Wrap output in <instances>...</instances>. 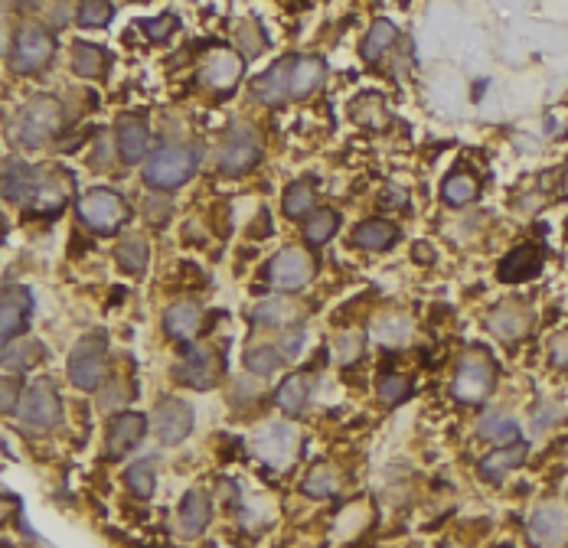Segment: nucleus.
Returning a JSON list of instances; mask_svg holds the SVG:
<instances>
[{"instance_id":"f257e3e1","label":"nucleus","mask_w":568,"mask_h":548,"mask_svg":"<svg viewBox=\"0 0 568 548\" xmlns=\"http://www.w3.org/2000/svg\"><path fill=\"white\" fill-rule=\"evenodd\" d=\"M0 193L17 206H27L30 213L56 216L69 203V177L49 167L7 164L0 170Z\"/></svg>"},{"instance_id":"f03ea898","label":"nucleus","mask_w":568,"mask_h":548,"mask_svg":"<svg viewBox=\"0 0 568 548\" xmlns=\"http://www.w3.org/2000/svg\"><path fill=\"white\" fill-rule=\"evenodd\" d=\"M63 105H59V98L53 95H33L27 105L17 111L14 118V144L17 147H27V151H36V147H43L46 141H53V137L63 131Z\"/></svg>"},{"instance_id":"7ed1b4c3","label":"nucleus","mask_w":568,"mask_h":548,"mask_svg":"<svg viewBox=\"0 0 568 548\" xmlns=\"http://www.w3.org/2000/svg\"><path fill=\"white\" fill-rule=\"evenodd\" d=\"M196 167H200V154L187 144H174L147 154L141 177L151 190H177V186H183L193 177Z\"/></svg>"},{"instance_id":"20e7f679","label":"nucleus","mask_w":568,"mask_h":548,"mask_svg":"<svg viewBox=\"0 0 568 548\" xmlns=\"http://www.w3.org/2000/svg\"><path fill=\"white\" fill-rule=\"evenodd\" d=\"M17 418H20V428L27 434H46L59 425L63 418V402H59V392L56 385L49 379H36L23 389L20 398V408H17Z\"/></svg>"},{"instance_id":"39448f33","label":"nucleus","mask_w":568,"mask_h":548,"mask_svg":"<svg viewBox=\"0 0 568 548\" xmlns=\"http://www.w3.org/2000/svg\"><path fill=\"white\" fill-rule=\"evenodd\" d=\"M105 356H108V336L102 330L85 333L69 353V382L82 392H95L105 376Z\"/></svg>"},{"instance_id":"423d86ee","label":"nucleus","mask_w":568,"mask_h":548,"mask_svg":"<svg viewBox=\"0 0 568 548\" xmlns=\"http://www.w3.org/2000/svg\"><path fill=\"white\" fill-rule=\"evenodd\" d=\"M79 219L89 226L92 232L98 235H111L125 226V219L131 216L128 203L121 199L115 190H105V186H98V190H89L76 206Z\"/></svg>"},{"instance_id":"0eeeda50","label":"nucleus","mask_w":568,"mask_h":548,"mask_svg":"<svg viewBox=\"0 0 568 548\" xmlns=\"http://www.w3.org/2000/svg\"><path fill=\"white\" fill-rule=\"evenodd\" d=\"M493 379H497V366H493V359L484 350H471L461 359L451 392L461 405H480L490 395Z\"/></svg>"},{"instance_id":"6e6552de","label":"nucleus","mask_w":568,"mask_h":548,"mask_svg":"<svg viewBox=\"0 0 568 548\" xmlns=\"http://www.w3.org/2000/svg\"><path fill=\"white\" fill-rule=\"evenodd\" d=\"M53 53H56L53 36L43 27H36V23H27V27H20L14 36L10 66H14V72H20V76H33V72H40L53 62Z\"/></svg>"},{"instance_id":"1a4fd4ad","label":"nucleus","mask_w":568,"mask_h":548,"mask_svg":"<svg viewBox=\"0 0 568 548\" xmlns=\"http://www.w3.org/2000/svg\"><path fill=\"white\" fill-rule=\"evenodd\" d=\"M262 157V141L258 134L249 128V124H236L226 137H222L216 160H219V170L229 173V177H242L245 170L255 167V160Z\"/></svg>"},{"instance_id":"9d476101","label":"nucleus","mask_w":568,"mask_h":548,"mask_svg":"<svg viewBox=\"0 0 568 548\" xmlns=\"http://www.w3.org/2000/svg\"><path fill=\"white\" fill-rule=\"evenodd\" d=\"M311 274H314V258L298 245L284 248V252H278L268 265V281L275 284L278 291L304 288V284L311 281Z\"/></svg>"},{"instance_id":"9b49d317","label":"nucleus","mask_w":568,"mask_h":548,"mask_svg":"<svg viewBox=\"0 0 568 548\" xmlns=\"http://www.w3.org/2000/svg\"><path fill=\"white\" fill-rule=\"evenodd\" d=\"M252 444H255V454L262 457L268 467H278V470L294 464V457H298V431L291 425H284V421H278V425H265L255 434Z\"/></svg>"},{"instance_id":"f8f14e48","label":"nucleus","mask_w":568,"mask_h":548,"mask_svg":"<svg viewBox=\"0 0 568 548\" xmlns=\"http://www.w3.org/2000/svg\"><path fill=\"white\" fill-rule=\"evenodd\" d=\"M33 297L27 288H7L0 294V353L30 327Z\"/></svg>"},{"instance_id":"ddd939ff","label":"nucleus","mask_w":568,"mask_h":548,"mask_svg":"<svg viewBox=\"0 0 568 548\" xmlns=\"http://www.w3.org/2000/svg\"><path fill=\"white\" fill-rule=\"evenodd\" d=\"M219 372H222V363L209 346H190L177 363L174 376L180 385H190V389H213L219 382Z\"/></svg>"},{"instance_id":"4468645a","label":"nucleus","mask_w":568,"mask_h":548,"mask_svg":"<svg viewBox=\"0 0 568 548\" xmlns=\"http://www.w3.org/2000/svg\"><path fill=\"white\" fill-rule=\"evenodd\" d=\"M115 141H118V154L125 164H144L147 147H151V128H147V118L141 111H131V115L118 118Z\"/></svg>"},{"instance_id":"2eb2a0df","label":"nucleus","mask_w":568,"mask_h":548,"mask_svg":"<svg viewBox=\"0 0 568 548\" xmlns=\"http://www.w3.org/2000/svg\"><path fill=\"white\" fill-rule=\"evenodd\" d=\"M154 431L167 447L180 444L193 431V408L187 402H180V398H167V402H160L157 411H154Z\"/></svg>"},{"instance_id":"dca6fc26","label":"nucleus","mask_w":568,"mask_h":548,"mask_svg":"<svg viewBox=\"0 0 568 548\" xmlns=\"http://www.w3.org/2000/svg\"><path fill=\"white\" fill-rule=\"evenodd\" d=\"M245 72V59L229 46H219L206 56L203 66V82L213 85V89H232Z\"/></svg>"},{"instance_id":"f3484780","label":"nucleus","mask_w":568,"mask_h":548,"mask_svg":"<svg viewBox=\"0 0 568 548\" xmlns=\"http://www.w3.org/2000/svg\"><path fill=\"white\" fill-rule=\"evenodd\" d=\"M487 327L493 330V336H500V340L513 343V340H520V336H526L529 330H533V310H529L526 304L506 301V304H500L490 314Z\"/></svg>"},{"instance_id":"a211bd4d","label":"nucleus","mask_w":568,"mask_h":548,"mask_svg":"<svg viewBox=\"0 0 568 548\" xmlns=\"http://www.w3.org/2000/svg\"><path fill=\"white\" fill-rule=\"evenodd\" d=\"M144 431H147V418L138 415V411H125V415H118L108 425V457L118 460L128 451H134V447L141 444Z\"/></svg>"},{"instance_id":"6ab92c4d","label":"nucleus","mask_w":568,"mask_h":548,"mask_svg":"<svg viewBox=\"0 0 568 548\" xmlns=\"http://www.w3.org/2000/svg\"><path fill=\"white\" fill-rule=\"evenodd\" d=\"M209 493L203 490H190L187 496H183V503H180V513H177V535L180 539H200V535L206 532L209 526Z\"/></svg>"},{"instance_id":"aec40b11","label":"nucleus","mask_w":568,"mask_h":548,"mask_svg":"<svg viewBox=\"0 0 568 548\" xmlns=\"http://www.w3.org/2000/svg\"><path fill=\"white\" fill-rule=\"evenodd\" d=\"M568 535V519L559 506H542L529 519V539L536 548H559Z\"/></svg>"},{"instance_id":"412c9836","label":"nucleus","mask_w":568,"mask_h":548,"mask_svg":"<svg viewBox=\"0 0 568 548\" xmlns=\"http://www.w3.org/2000/svg\"><path fill=\"white\" fill-rule=\"evenodd\" d=\"M526 454H529V444H526L523 438L513 441V444L493 447V451L477 464V473H480V477H484L487 483H500L506 473H513L516 467L523 464Z\"/></svg>"},{"instance_id":"4be33fe9","label":"nucleus","mask_w":568,"mask_h":548,"mask_svg":"<svg viewBox=\"0 0 568 548\" xmlns=\"http://www.w3.org/2000/svg\"><path fill=\"white\" fill-rule=\"evenodd\" d=\"M200 327H203V310H200V304L177 301V304L167 307V314H164V330H167V336H174V340L187 343V340H193L196 333H200Z\"/></svg>"},{"instance_id":"5701e85b","label":"nucleus","mask_w":568,"mask_h":548,"mask_svg":"<svg viewBox=\"0 0 568 548\" xmlns=\"http://www.w3.org/2000/svg\"><path fill=\"white\" fill-rule=\"evenodd\" d=\"M542 268V255H539V248L533 245H520L516 252H510L503 261H500V281L506 284H520V281H529V278H536Z\"/></svg>"},{"instance_id":"b1692460","label":"nucleus","mask_w":568,"mask_h":548,"mask_svg":"<svg viewBox=\"0 0 568 548\" xmlns=\"http://www.w3.org/2000/svg\"><path fill=\"white\" fill-rule=\"evenodd\" d=\"M327 76L324 59L317 56H298L291 59V98H307L320 89V82Z\"/></svg>"},{"instance_id":"393cba45","label":"nucleus","mask_w":568,"mask_h":548,"mask_svg":"<svg viewBox=\"0 0 568 548\" xmlns=\"http://www.w3.org/2000/svg\"><path fill=\"white\" fill-rule=\"evenodd\" d=\"M255 95L265 105H281L284 98H291V59L275 62L265 76L255 79Z\"/></svg>"},{"instance_id":"a878e982","label":"nucleus","mask_w":568,"mask_h":548,"mask_svg":"<svg viewBox=\"0 0 568 548\" xmlns=\"http://www.w3.org/2000/svg\"><path fill=\"white\" fill-rule=\"evenodd\" d=\"M307 398H311V379H307V372H291V376L278 385V408L284 415H301L307 408Z\"/></svg>"},{"instance_id":"bb28decb","label":"nucleus","mask_w":568,"mask_h":548,"mask_svg":"<svg viewBox=\"0 0 568 548\" xmlns=\"http://www.w3.org/2000/svg\"><path fill=\"white\" fill-rule=\"evenodd\" d=\"M399 239V229L386 219H366L353 229V242L369 248V252H382V248H392Z\"/></svg>"},{"instance_id":"cd10ccee","label":"nucleus","mask_w":568,"mask_h":548,"mask_svg":"<svg viewBox=\"0 0 568 548\" xmlns=\"http://www.w3.org/2000/svg\"><path fill=\"white\" fill-rule=\"evenodd\" d=\"M105 49L95 46V43H85V40H76L72 43V72L82 79H95L102 76L105 69Z\"/></svg>"},{"instance_id":"c85d7f7f","label":"nucleus","mask_w":568,"mask_h":548,"mask_svg":"<svg viewBox=\"0 0 568 548\" xmlns=\"http://www.w3.org/2000/svg\"><path fill=\"white\" fill-rule=\"evenodd\" d=\"M301 490H304V496H311V500H330V496L340 490L337 467H330V464L311 467V473H307L304 483H301Z\"/></svg>"},{"instance_id":"c756f323","label":"nucleus","mask_w":568,"mask_h":548,"mask_svg":"<svg viewBox=\"0 0 568 548\" xmlns=\"http://www.w3.org/2000/svg\"><path fill=\"white\" fill-rule=\"evenodd\" d=\"M399 40V30H395L392 20H373V27L366 30V40H363V59H379L382 53H389V46Z\"/></svg>"},{"instance_id":"7c9ffc66","label":"nucleus","mask_w":568,"mask_h":548,"mask_svg":"<svg viewBox=\"0 0 568 548\" xmlns=\"http://www.w3.org/2000/svg\"><path fill=\"white\" fill-rule=\"evenodd\" d=\"M477 193H480V186H477V180H474L467 170L451 173V177L441 183L444 203H451V206H467V203H474Z\"/></svg>"},{"instance_id":"2f4dec72","label":"nucleus","mask_w":568,"mask_h":548,"mask_svg":"<svg viewBox=\"0 0 568 548\" xmlns=\"http://www.w3.org/2000/svg\"><path fill=\"white\" fill-rule=\"evenodd\" d=\"M43 359V346L36 340H20V343H10L4 353H0V363H4L7 369H33L36 363Z\"/></svg>"},{"instance_id":"473e14b6","label":"nucleus","mask_w":568,"mask_h":548,"mask_svg":"<svg viewBox=\"0 0 568 548\" xmlns=\"http://www.w3.org/2000/svg\"><path fill=\"white\" fill-rule=\"evenodd\" d=\"M125 480H128V490L138 496V500H151L154 487H157V467H154V460H138V464H131L128 473H125Z\"/></svg>"},{"instance_id":"72a5a7b5","label":"nucleus","mask_w":568,"mask_h":548,"mask_svg":"<svg viewBox=\"0 0 568 548\" xmlns=\"http://www.w3.org/2000/svg\"><path fill=\"white\" fill-rule=\"evenodd\" d=\"M115 258H118V265L121 271H128V274H141L144 265H147V242L138 239V235H128V239H121L118 248H115Z\"/></svg>"},{"instance_id":"f704fd0d","label":"nucleus","mask_w":568,"mask_h":548,"mask_svg":"<svg viewBox=\"0 0 568 548\" xmlns=\"http://www.w3.org/2000/svg\"><path fill=\"white\" fill-rule=\"evenodd\" d=\"M294 317H298V307L291 301H284V297L255 307V323H262V327H288Z\"/></svg>"},{"instance_id":"c9c22d12","label":"nucleus","mask_w":568,"mask_h":548,"mask_svg":"<svg viewBox=\"0 0 568 548\" xmlns=\"http://www.w3.org/2000/svg\"><path fill=\"white\" fill-rule=\"evenodd\" d=\"M477 431H480V438H484V441H506V444L520 441V425L510 421L506 415H484V418H480Z\"/></svg>"},{"instance_id":"e433bc0d","label":"nucleus","mask_w":568,"mask_h":548,"mask_svg":"<svg viewBox=\"0 0 568 548\" xmlns=\"http://www.w3.org/2000/svg\"><path fill=\"white\" fill-rule=\"evenodd\" d=\"M281 363H284V356L268 343H258L252 350H245V369L262 372V376H271L275 369H281Z\"/></svg>"},{"instance_id":"4c0bfd02","label":"nucleus","mask_w":568,"mask_h":548,"mask_svg":"<svg viewBox=\"0 0 568 548\" xmlns=\"http://www.w3.org/2000/svg\"><path fill=\"white\" fill-rule=\"evenodd\" d=\"M337 226H340V216L333 213V209H317V213L311 216V222H307L304 235L311 245H324V242H330V235L337 232Z\"/></svg>"},{"instance_id":"58836bf2","label":"nucleus","mask_w":568,"mask_h":548,"mask_svg":"<svg viewBox=\"0 0 568 548\" xmlns=\"http://www.w3.org/2000/svg\"><path fill=\"white\" fill-rule=\"evenodd\" d=\"M379 398L386 405H402L405 398L412 395V379L409 376H399V372H389V376H379Z\"/></svg>"},{"instance_id":"ea45409f","label":"nucleus","mask_w":568,"mask_h":548,"mask_svg":"<svg viewBox=\"0 0 568 548\" xmlns=\"http://www.w3.org/2000/svg\"><path fill=\"white\" fill-rule=\"evenodd\" d=\"M314 209V186L311 183H294L288 193H284V213L291 219H301Z\"/></svg>"},{"instance_id":"a19ab883","label":"nucleus","mask_w":568,"mask_h":548,"mask_svg":"<svg viewBox=\"0 0 568 548\" xmlns=\"http://www.w3.org/2000/svg\"><path fill=\"white\" fill-rule=\"evenodd\" d=\"M409 333H412V323H409V317L395 314V317L382 320L379 327H376V340H379V343H386V346H399V343L409 340Z\"/></svg>"},{"instance_id":"79ce46f5","label":"nucleus","mask_w":568,"mask_h":548,"mask_svg":"<svg viewBox=\"0 0 568 548\" xmlns=\"http://www.w3.org/2000/svg\"><path fill=\"white\" fill-rule=\"evenodd\" d=\"M111 17H115V7L111 4H98V0H89V4H82L76 10V23L85 30H98L105 27V23H111Z\"/></svg>"},{"instance_id":"37998d69","label":"nucleus","mask_w":568,"mask_h":548,"mask_svg":"<svg viewBox=\"0 0 568 548\" xmlns=\"http://www.w3.org/2000/svg\"><path fill=\"white\" fill-rule=\"evenodd\" d=\"M141 30H144L147 40L164 43V40H170V36H174V30H180V20H177V14H160L157 20H144Z\"/></svg>"},{"instance_id":"c03bdc74","label":"nucleus","mask_w":568,"mask_h":548,"mask_svg":"<svg viewBox=\"0 0 568 548\" xmlns=\"http://www.w3.org/2000/svg\"><path fill=\"white\" fill-rule=\"evenodd\" d=\"M360 105H366V111L360 108H353V115L360 124H366V128H382V121H386V111H382V98L379 95H363L360 98Z\"/></svg>"},{"instance_id":"a18cd8bd","label":"nucleus","mask_w":568,"mask_h":548,"mask_svg":"<svg viewBox=\"0 0 568 548\" xmlns=\"http://www.w3.org/2000/svg\"><path fill=\"white\" fill-rule=\"evenodd\" d=\"M23 398V382L20 379H0V415L17 411Z\"/></svg>"},{"instance_id":"49530a36","label":"nucleus","mask_w":568,"mask_h":548,"mask_svg":"<svg viewBox=\"0 0 568 548\" xmlns=\"http://www.w3.org/2000/svg\"><path fill=\"white\" fill-rule=\"evenodd\" d=\"M304 350V330L298 327V330H288L284 333V340H281V346H278V353L284 356V359H294Z\"/></svg>"},{"instance_id":"de8ad7c7","label":"nucleus","mask_w":568,"mask_h":548,"mask_svg":"<svg viewBox=\"0 0 568 548\" xmlns=\"http://www.w3.org/2000/svg\"><path fill=\"white\" fill-rule=\"evenodd\" d=\"M144 209H147V219H151V222H164L170 203H167V199H160V196H147Z\"/></svg>"},{"instance_id":"09e8293b","label":"nucleus","mask_w":568,"mask_h":548,"mask_svg":"<svg viewBox=\"0 0 568 548\" xmlns=\"http://www.w3.org/2000/svg\"><path fill=\"white\" fill-rule=\"evenodd\" d=\"M340 359L343 363H350V359L356 356V353H363V336L360 333H350V336H343V343H340Z\"/></svg>"},{"instance_id":"8fccbe9b","label":"nucleus","mask_w":568,"mask_h":548,"mask_svg":"<svg viewBox=\"0 0 568 548\" xmlns=\"http://www.w3.org/2000/svg\"><path fill=\"white\" fill-rule=\"evenodd\" d=\"M552 363H555V366H568V336H555V343H552Z\"/></svg>"},{"instance_id":"3c124183","label":"nucleus","mask_w":568,"mask_h":548,"mask_svg":"<svg viewBox=\"0 0 568 548\" xmlns=\"http://www.w3.org/2000/svg\"><path fill=\"white\" fill-rule=\"evenodd\" d=\"M14 516V500H7V496H0V522Z\"/></svg>"},{"instance_id":"603ef678","label":"nucleus","mask_w":568,"mask_h":548,"mask_svg":"<svg viewBox=\"0 0 568 548\" xmlns=\"http://www.w3.org/2000/svg\"><path fill=\"white\" fill-rule=\"evenodd\" d=\"M402 199H405V196H402L399 190H386V193H382V203H386V206H399Z\"/></svg>"},{"instance_id":"864d4df0","label":"nucleus","mask_w":568,"mask_h":548,"mask_svg":"<svg viewBox=\"0 0 568 548\" xmlns=\"http://www.w3.org/2000/svg\"><path fill=\"white\" fill-rule=\"evenodd\" d=\"M0 56H4V17H0Z\"/></svg>"},{"instance_id":"5fc2aeb1","label":"nucleus","mask_w":568,"mask_h":548,"mask_svg":"<svg viewBox=\"0 0 568 548\" xmlns=\"http://www.w3.org/2000/svg\"><path fill=\"white\" fill-rule=\"evenodd\" d=\"M451 548H454V545H451Z\"/></svg>"}]
</instances>
